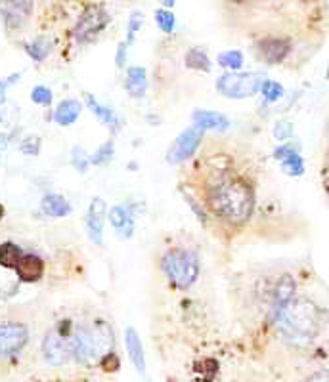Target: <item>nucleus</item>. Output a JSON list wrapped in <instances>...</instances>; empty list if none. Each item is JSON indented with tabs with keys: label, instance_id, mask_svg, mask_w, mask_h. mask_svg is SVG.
Listing matches in <instances>:
<instances>
[{
	"label": "nucleus",
	"instance_id": "nucleus-1",
	"mask_svg": "<svg viewBox=\"0 0 329 382\" xmlns=\"http://www.w3.org/2000/svg\"><path fill=\"white\" fill-rule=\"evenodd\" d=\"M255 187L234 167H218L207 184V207L232 228H242L255 210Z\"/></svg>",
	"mask_w": 329,
	"mask_h": 382
},
{
	"label": "nucleus",
	"instance_id": "nucleus-2",
	"mask_svg": "<svg viewBox=\"0 0 329 382\" xmlns=\"http://www.w3.org/2000/svg\"><path fill=\"white\" fill-rule=\"evenodd\" d=\"M320 310L308 298H291L278 312V327L291 344L306 346L320 333Z\"/></svg>",
	"mask_w": 329,
	"mask_h": 382
},
{
	"label": "nucleus",
	"instance_id": "nucleus-3",
	"mask_svg": "<svg viewBox=\"0 0 329 382\" xmlns=\"http://www.w3.org/2000/svg\"><path fill=\"white\" fill-rule=\"evenodd\" d=\"M73 356L81 365H96L112 354L113 331L106 321H94L75 331Z\"/></svg>",
	"mask_w": 329,
	"mask_h": 382
},
{
	"label": "nucleus",
	"instance_id": "nucleus-4",
	"mask_svg": "<svg viewBox=\"0 0 329 382\" xmlns=\"http://www.w3.org/2000/svg\"><path fill=\"white\" fill-rule=\"evenodd\" d=\"M163 271L178 289H190L199 273L198 256L186 249H173L163 256Z\"/></svg>",
	"mask_w": 329,
	"mask_h": 382
},
{
	"label": "nucleus",
	"instance_id": "nucleus-5",
	"mask_svg": "<svg viewBox=\"0 0 329 382\" xmlns=\"http://www.w3.org/2000/svg\"><path fill=\"white\" fill-rule=\"evenodd\" d=\"M43 356L46 364L60 367L69 361L73 356V340L69 337V321H63L62 325L50 329L43 340Z\"/></svg>",
	"mask_w": 329,
	"mask_h": 382
},
{
	"label": "nucleus",
	"instance_id": "nucleus-6",
	"mask_svg": "<svg viewBox=\"0 0 329 382\" xmlns=\"http://www.w3.org/2000/svg\"><path fill=\"white\" fill-rule=\"evenodd\" d=\"M253 48L262 62L270 63V65H280L293 56L295 40L287 37H259Z\"/></svg>",
	"mask_w": 329,
	"mask_h": 382
},
{
	"label": "nucleus",
	"instance_id": "nucleus-7",
	"mask_svg": "<svg viewBox=\"0 0 329 382\" xmlns=\"http://www.w3.org/2000/svg\"><path fill=\"white\" fill-rule=\"evenodd\" d=\"M262 79L253 73H226L217 82V88L230 98H247L261 88Z\"/></svg>",
	"mask_w": 329,
	"mask_h": 382
},
{
	"label": "nucleus",
	"instance_id": "nucleus-8",
	"mask_svg": "<svg viewBox=\"0 0 329 382\" xmlns=\"http://www.w3.org/2000/svg\"><path fill=\"white\" fill-rule=\"evenodd\" d=\"M29 342V329L19 321L0 323V358H12Z\"/></svg>",
	"mask_w": 329,
	"mask_h": 382
},
{
	"label": "nucleus",
	"instance_id": "nucleus-9",
	"mask_svg": "<svg viewBox=\"0 0 329 382\" xmlns=\"http://www.w3.org/2000/svg\"><path fill=\"white\" fill-rule=\"evenodd\" d=\"M107 21H109V16L102 6H88L85 10V13L79 19V23L75 27V38L79 43H87V40H92L96 35L106 29Z\"/></svg>",
	"mask_w": 329,
	"mask_h": 382
},
{
	"label": "nucleus",
	"instance_id": "nucleus-10",
	"mask_svg": "<svg viewBox=\"0 0 329 382\" xmlns=\"http://www.w3.org/2000/svg\"><path fill=\"white\" fill-rule=\"evenodd\" d=\"M201 136H203V130L198 129V126L184 130V132L178 136V140L174 142L173 148H171L168 160H171V163H184L186 159H190V157L195 153L199 142H201Z\"/></svg>",
	"mask_w": 329,
	"mask_h": 382
},
{
	"label": "nucleus",
	"instance_id": "nucleus-11",
	"mask_svg": "<svg viewBox=\"0 0 329 382\" xmlns=\"http://www.w3.org/2000/svg\"><path fill=\"white\" fill-rule=\"evenodd\" d=\"M33 4L31 2H4L0 4V12H2V19L10 31L21 29L23 23L29 18Z\"/></svg>",
	"mask_w": 329,
	"mask_h": 382
},
{
	"label": "nucleus",
	"instance_id": "nucleus-12",
	"mask_svg": "<svg viewBox=\"0 0 329 382\" xmlns=\"http://www.w3.org/2000/svg\"><path fill=\"white\" fill-rule=\"evenodd\" d=\"M16 275L19 281L25 283H35L44 275V262L37 254L27 253L21 256V260L16 266Z\"/></svg>",
	"mask_w": 329,
	"mask_h": 382
},
{
	"label": "nucleus",
	"instance_id": "nucleus-13",
	"mask_svg": "<svg viewBox=\"0 0 329 382\" xmlns=\"http://www.w3.org/2000/svg\"><path fill=\"white\" fill-rule=\"evenodd\" d=\"M104 218H106V203L99 197L92 199V203L88 207L87 214V229L88 235L96 243H102V234H104Z\"/></svg>",
	"mask_w": 329,
	"mask_h": 382
},
{
	"label": "nucleus",
	"instance_id": "nucleus-14",
	"mask_svg": "<svg viewBox=\"0 0 329 382\" xmlns=\"http://www.w3.org/2000/svg\"><path fill=\"white\" fill-rule=\"evenodd\" d=\"M109 220H112V226L121 237H131L134 234V220H132L131 212L124 207H113L112 212H109Z\"/></svg>",
	"mask_w": 329,
	"mask_h": 382
},
{
	"label": "nucleus",
	"instance_id": "nucleus-15",
	"mask_svg": "<svg viewBox=\"0 0 329 382\" xmlns=\"http://www.w3.org/2000/svg\"><path fill=\"white\" fill-rule=\"evenodd\" d=\"M81 111H82L81 102H77V99H63L62 104L56 107L54 119H56L58 124L69 126V124H73L75 121L79 119Z\"/></svg>",
	"mask_w": 329,
	"mask_h": 382
},
{
	"label": "nucleus",
	"instance_id": "nucleus-16",
	"mask_svg": "<svg viewBox=\"0 0 329 382\" xmlns=\"http://www.w3.org/2000/svg\"><path fill=\"white\" fill-rule=\"evenodd\" d=\"M126 350H129V356H131V361L134 364V367L140 373H144V369H146V356H144L140 337H138L134 329H126Z\"/></svg>",
	"mask_w": 329,
	"mask_h": 382
},
{
	"label": "nucleus",
	"instance_id": "nucleus-17",
	"mask_svg": "<svg viewBox=\"0 0 329 382\" xmlns=\"http://www.w3.org/2000/svg\"><path fill=\"white\" fill-rule=\"evenodd\" d=\"M41 209H43L44 214L48 216H68L71 212V204L62 197V195H56V193H48L44 195L43 201H41Z\"/></svg>",
	"mask_w": 329,
	"mask_h": 382
},
{
	"label": "nucleus",
	"instance_id": "nucleus-18",
	"mask_svg": "<svg viewBox=\"0 0 329 382\" xmlns=\"http://www.w3.org/2000/svg\"><path fill=\"white\" fill-rule=\"evenodd\" d=\"M148 87V79H146V69L144 67H131L126 73V90L134 98H142L146 94Z\"/></svg>",
	"mask_w": 329,
	"mask_h": 382
},
{
	"label": "nucleus",
	"instance_id": "nucleus-19",
	"mask_svg": "<svg viewBox=\"0 0 329 382\" xmlns=\"http://www.w3.org/2000/svg\"><path fill=\"white\" fill-rule=\"evenodd\" d=\"M193 121H195V126L201 130H222L228 126V119L215 111H195L193 113Z\"/></svg>",
	"mask_w": 329,
	"mask_h": 382
},
{
	"label": "nucleus",
	"instance_id": "nucleus-20",
	"mask_svg": "<svg viewBox=\"0 0 329 382\" xmlns=\"http://www.w3.org/2000/svg\"><path fill=\"white\" fill-rule=\"evenodd\" d=\"M23 251L12 243V241H6V243H0V268H6V270H16V266L23 256Z\"/></svg>",
	"mask_w": 329,
	"mask_h": 382
},
{
	"label": "nucleus",
	"instance_id": "nucleus-21",
	"mask_svg": "<svg viewBox=\"0 0 329 382\" xmlns=\"http://www.w3.org/2000/svg\"><path fill=\"white\" fill-rule=\"evenodd\" d=\"M87 102H88V107L92 109L94 115H96V117H98L99 121H102V123L106 124V126H109V129H112L113 132H115V130L119 129L117 117H115V113H113L112 109H109V107H106V105H99L98 102H96V99L92 98V96H88Z\"/></svg>",
	"mask_w": 329,
	"mask_h": 382
},
{
	"label": "nucleus",
	"instance_id": "nucleus-22",
	"mask_svg": "<svg viewBox=\"0 0 329 382\" xmlns=\"http://www.w3.org/2000/svg\"><path fill=\"white\" fill-rule=\"evenodd\" d=\"M186 65L195 71H211V62L201 48H192L186 54Z\"/></svg>",
	"mask_w": 329,
	"mask_h": 382
},
{
	"label": "nucleus",
	"instance_id": "nucleus-23",
	"mask_svg": "<svg viewBox=\"0 0 329 382\" xmlns=\"http://www.w3.org/2000/svg\"><path fill=\"white\" fill-rule=\"evenodd\" d=\"M19 279L16 273H12V270H6V268H0V296L14 295L18 290Z\"/></svg>",
	"mask_w": 329,
	"mask_h": 382
},
{
	"label": "nucleus",
	"instance_id": "nucleus-24",
	"mask_svg": "<svg viewBox=\"0 0 329 382\" xmlns=\"http://www.w3.org/2000/svg\"><path fill=\"white\" fill-rule=\"evenodd\" d=\"M27 54L35 60V62H43L44 58L48 56V52H50V44L44 40V38H37L35 43L29 44L27 46Z\"/></svg>",
	"mask_w": 329,
	"mask_h": 382
},
{
	"label": "nucleus",
	"instance_id": "nucleus-25",
	"mask_svg": "<svg viewBox=\"0 0 329 382\" xmlns=\"http://www.w3.org/2000/svg\"><path fill=\"white\" fill-rule=\"evenodd\" d=\"M218 62H220V65H224V67L239 69L243 63V56L237 50H230V52H226V54H220Z\"/></svg>",
	"mask_w": 329,
	"mask_h": 382
},
{
	"label": "nucleus",
	"instance_id": "nucleus-26",
	"mask_svg": "<svg viewBox=\"0 0 329 382\" xmlns=\"http://www.w3.org/2000/svg\"><path fill=\"white\" fill-rule=\"evenodd\" d=\"M156 21L161 27V31L171 33L174 29V16L171 12H167V10H159L156 13Z\"/></svg>",
	"mask_w": 329,
	"mask_h": 382
},
{
	"label": "nucleus",
	"instance_id": "nucleus-27",
	"mask_svg": "<svg viewBox=\"0 0 329 382\" xmlns=\"http://www.w3.org/2000/svg\"><path fill=\"white\" fill-rule=\"evenodd\" d=\"M31 99L38 105H50L52 104V92L46 87H35L31 92Z\"/></svg>",
	"mask_w": 329,
	"mask_h": 382
},
{
	"label": "nucleus",
	"instance_id": "nucleus-28",
	"mask_svg": "<svg viewBox=\"0 0 329 382\" xmlns=\"http://www.w3.org/2000/svg\"><path fill=\"white\" fill-rule=\"evenodd\" d=\"M322 178H323V190H325V193H328V197H329V126H328V138H325V153H323Z\"/></svg>",
	"mask_w": 329,
	"mask_h": 382
},
{
	"label": "nucleus",
	"instance_id": "nucleus-29",
	"mask_svg": "<svg viewBox=\"0 0 329 382\" xmlns=\"http://www.w3.org/2000/svg\"><path fill=\"white\" fill-rule=\"evenodd\" d=\"M38 148H41V140H38L37 136H29V138H25L23 142H21V151L27 155H37Z\"/></svg>",
	"mask_w": 329,
	"mask_h": 382
},
{
	"label": "nucleus",
	"instance_id": "nucleus-30",
	"mask_svg": "<svg viewBox=\"0 0 329 382\" xmlns=\"http://www.w3.org/2000/svg\"><path fill=\"white\" fill-rule=\"evenodd\" d=\"M113 155V143L107 142L104 148H99V151L92 157V163H96V165H102V163H106L107 159H112Z\"/></svg>",
	"mask_w": 329,
	"mask_h": 382
},
{
	"label": "nucleus",
	"instance_id": "nucleus-31",
	"mask_svg": "<svg viewBox=\"0 0 329 382\" xmlns=\"http://www.w3.org/2000/svg\"><path fill=\"white\" fill-rule=\"evenodd\" d=\"M99 365H102V367H104L106 371H109V373H112V371L119 369V365H121V359H119L117 354H113V351H112V354H107L106 358L99 361Z\"/></svg>",
	"mask_w": 329,
	"mask_h": 382
},
{
	"label": "nucleus",
	"instance_id": "nucleus-32",
	"mask_svg": "<svg viewBox=\"0 0 329 382\" xmlns=\"http://www.w3.org/2000/svg\"><path fill=\"white\" fill-rule=\"evenodd\" d=\"M286 167H287V170H289V173H291V174H298V173H301V170H303V160L298 159V155L291 153V155H289V157H287Z\"/></svg>",
	"mask_w": 329,
	"mask_h": 382
},
{
	"label": "nucleus",
	"instance_id": "nucleus-33",
	"mask_svg": "<svg viewBox=\"0 0 329 382\" xmlns=\"http://www.w3.org/2000/svg\"><path fill=\"white\" fill-rule=\"evenodd\" d=\"M264 94H266L268 99H278L281 96V87L278 82H266L264 84Z\"/></svg>",
	"mask_w": 329,
	"mask_h": 382
},
{
	"label": "nucleus",
	"instance_id": "nucleus-34",
	"mask_svg": "<svg viewBox=\"0 0 329 382\" xmlns=\"http://www.w3.org/2000/svg\"><path fill=\"white\" fill-rule=\"evenodd\" d=\"M140 23H142V16L140 13H132L131 23H129V43H131L138 29H140Z\"/></svg>",
	"mask_w": 329,
	"mask_h": 382
},
{
	"label": "nucleus",
	"instance_id": "nucleus-35",
	"mask_svg": "<svg viewBox=\"0 0 329 382\" xmlns=\"http://www.w3.org/2000/svg\"><path fill=\"white\" fill-rule=\"evenodd\" d=\"M87 160L88 157H85V155L81 153V149H75V153H73V165L79 170H85L87 168Z\"/></svg>",
	"mask_w": 329,
	"mask_h": 382
},
{
	"label": "nucleus",
	"instance_id": "nucleus-36",
	"mask_svg": "<svg viewBox=\"0 0 329 382\" xmlns=\"http://www.w3.org/2000/svg\"><path fill=\"white\" fill-rule=\"evenodd\" d=\"M305 382H329V371H318V373H312Z\"/></svg>",
	"mask_w": 329,
	"mask_h": 382
},
{
	"label": "nucleus",
	"instance_id": "nucleus-37",
	"mask_svg": "<svg viewBox=\"0 0 329 382\" xmlns=\"http://www.w3.org/2000/svg\"><path fill=\"white\" fill-rule=\"evenodd\" d=\"M126 60V44H121L117 50V67H123Z\"/></svg>",
	"mask_w": 329,
	"mask_h": 382
},
{
	"label": "nucleus",
	"instance_id": "nucleus-38",
	"mask_svg": "<svg viewBox=\"0 0 329 382\" xmlns=\"http://www.w3.org/2000/svg\"><path fill=\"white\" fill-rule=\"evenodd\" d=\"M16 79H8V80H0V105L4 104V96H6V87L10 82H14Z\"/></svg>",
	"mask_w": 329,
	"mask_h": 382
},
{
	"label": "nucleus",
	"instance_id": "nucleus-39",
	"mask_svg": "<svg viewBox=\"0 0 329 382\" xmlns=\"http://www.w3.org/2000/svg\"><path fill=\"white\" fill-rule=\"evenodd\" d=\"M4 212H6V210H4V207H2V204H0V220H2V218H4Z\"/></svg>",
	"mask_w": 329,
	"mask_h": 382
}]
</instances>
